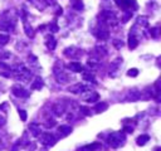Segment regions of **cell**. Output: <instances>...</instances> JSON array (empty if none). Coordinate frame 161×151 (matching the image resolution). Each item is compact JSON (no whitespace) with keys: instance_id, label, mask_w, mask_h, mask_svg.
Masks as SVG:
<instances>
[{"instance_id":"obj_1","label":"cell","mask_w":161,"mask_h":151,"mask_svg":"<svg viewBox=\"0 0 161 151\" xmlns=\"http://www.w3.org/2000/svg\"><path fill=\"white\" fill-rule=\"evenodd\" d=\"M69 68H72L74 72H80V70H82L83 68H82V65H80L79 63H75V62H73V63H70L69 65H68Z\"/></svg>"},{"instance_id":"obj_2","label":"cell","mask_w":161,"mask_h":151,"mask_svg":"<svg viewBox=\"0 0 161 151\" xmlns=\"http://www.w3.org/2000/svg\"><path fill=\"white\" fill-rule=\"evenodd\" d=\"M106 108H107V105H106V103H102V105H101V103H99V105H97L96 110H97L98 112H101L102 110H106Z\"/></svg>"},{"instance_id":"obj_3","label":"cell","mask_w":161,"mask_h":151,"mask_svg":"<svg viewBox=\"0 0 161 151\" xmlns=\"http://www.w3.org/2000/svg\"><path fill=\"white\" fill-rule=\"evenodd\" d=\"M136 44H137V42H136L135 38H130V47L131 48H135Z\"/></svg>"},{"instance_id":"obj_4","label":"cell","mask_w":161,"mask_h":151,"mask_svg":"<svg viewBox=\"0 0 161 151\" xmlns=\"http://www.w3.org/2000/svg\"><path fill=\"white\" fill-rule=\"evenodd\" d=\"M137 69H130V72H129V76H132V77H135V76H137Z\"/></svg>"},{"instance_id":"obj_5","label":"cell","mask_w":161,"mask_h":151,"mask_svg":"<svg viewBox=\"0 0 161 151\" xmlns=\"http://www.w3.org/2000/svg\"><path fill=\"white\" fill-rule=\"evenodd\" d=\"M19 113H20V116H22V120H23V121H25V120H27V113H25V111H23V110H22Z\"/></svg>"},{"instance_id":"obj_6","label":"cell","mask_w":161,"mask_h":151,"mask_svg":"<svg viewBox=\"0 0 161 151\" xmlns=\"http://www.w3.org/2000/svg\"><path fill=\"white\" fill-rule=\"evenodd\" d=\"M8 42V37H0V43L1 44H5Z\"/></svg>"}]
</instances>
